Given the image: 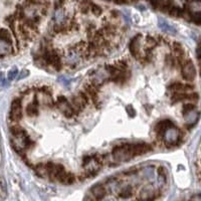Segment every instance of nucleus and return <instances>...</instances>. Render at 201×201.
Returning a JSON list of instances; mask_svg holds the SVG:
<instances>
[{"instance_id":"f8f14e48","label":"nucleus","mask_w":201,"mask_h":201,"mask_svg":"<svg viewBox=\"0 0 201 201\" xmlns=\"http://www.w3.org/2000/svg\"><path fill=\"white\" fill-rule=\"evenodd\" d=\"M159 27L162 29V30H164L166 32H171V33H175L176 30H175V28H173L171 25H169L164 19H159Z\"/></svg>"},{"instance_id":"9d476101","label":"nucleus","mask_w":201,"mask_h":201,"mask_svg":"<svg viewBox=\"0 0 201 201\" xmlns=\"http://www.w3.org/2000/svg\"><path fill=\"white\" fill-rule=\"evenodd\" d=\"M132 195H133V187L128 185L126 187H124L123 189L120 191V194L119 196L123 199H128V198H131Z\"/></svg>"},{"instance_id":"1a4fd4ad","label":"nucleus","mask_w":201,"mask_h":201,"mask_svg":"<svg viewBox=\"0 0 201 201\" xmlns=\"http://www.w3.org/2000/svg\"><path fill=\"white\" fill-rule=\"evenodd\" d=\"M0 40L4 41L5 43L11 45L12 43V38H11V35L9 31L7 30L5 28H1L0 29Z\"/></svg>"},{"instance_id":"b1692460","label":"nucleus","mask_w":201,"mask_h":201,"mask_svg":"<svg viewBox=\"0 0 201 201\" xmlns=\"http://www.w3.org/2000/svg\"><path fill=\"white\" fill-rule=\"evenodd\" d=\"M65 102H67V99L66 97H63V96L57 97V104H62V103H65Z\"/></svg>"},{"instance_id":"ddd939ff","label":"nucleus","mask_w":201,"mask_h":201,"mask_svg":"<svg viewBox=\"0 0 201 201\" xmlns=\"http://www.w3.org/2000/svg\"><path fill=\"white\" fill-rule=\"evenodd\" d=\"M200 1L199 0H192L190 2V5H189V10L192 12V13H196V14H199L200 12Z\"/></svg>"},{"instance_id":"4468645a","label":"nucleus","mask_w":201,"mask_h":201,"mask_svg":"<svg viewBox=\"0 0 201 201\" xmlns=\"http://www.w3.org/2000/svg\"><path fill=\"white\" fill-rule=\"evenodd\" d=\"M10 131H11V133L13 134L14 136L20 137V138H21V137H22L24 134H26V132H25V130L22 129V128L19 127V126H13V127H11Z\"/></svg>"},{"instance_id":"f257e3e1","label":"nucleus","mask_w":201,"mask_h":201,"mask_svg":"<svg viewBox=\"0 0 201 201\" xmlns=\"http://www.w3.org/2000/svg\"><path fill=\"white\" fill-rule=\"evenodd\" d=\"M89 102V98L85 91L80 92L78 96H75L74 98H72L71 106L72 110H74L75 115L82 112L85 107L88 106Z\"/></svg>"},{"instance_id":"aec40b11","label":"nucleus","mask_w":201,"mask_h":201,"mask_svg":"<svg viewBox=\"0 0 201 201\" xmlns=\"http://www.w3.org/2000/svg\"><path fill=\"white\" fill-rule=\"evenodd\" d=\"M127 112H128V115H129V117H131V118H134L135 117L136 111L134 110V108L131 105H129V106L127 107Z\"/></svg>"},{"instance_id":"5701e85b","label":"nucleus","mask_w":201,"mask_h":201,"mask_svg":"<svg viewBox=\"0 0 201 201\" xmlns=\"http://www.w3.org/2000/svg\"><path fill=\"white\" fill-rule=\"evenodd\" d=\"M158 174H159V176H166V171L163 167H160L158 168Z\"/></svg>"},{"instance_id":"a211bd4d","label":"nucleus","mask_w":201,"mask_h":201,"mask_svg":"<svg viewBox=\"0 0 201 201\" xmlns=\"http://www.w3.org/2000/svg\"><path fill=\"white\" fill-rule=\"evenodd\" d=\"M195 109V106L193 104H187V105H184V107H183V115H187L188 113H190L192 112Z\"/></svg>"},{"instance_id":"423d86ee","label":"nucleus","mask_w":201,"mask_h":201,"mask_svg":"<svg viewBox=\"0 0 201 201\" xmlns=\"http://www.w3.org/2000/svg\"><path fill=\"white\" fill-rule=\"evenodd\" d=\"M91 193L93 195L94 199L97 200H102L106 197L107 195V190L105 186H103L102 184H96L95 186L92 187L91 189Z\"/></svg>"},{"instance_id":"6ab92c4d","label":"nucleus","mask_w":201,"mask_h":201,"mask_svg":"<svg viewBox=\"0 0 201 201\" xmlns=\"http://www.w3.org/2000/svg\"><path fill=\"white\" fill-rule=\"evenodd\" d=\"M17 74H18V71H17V68H16V67H13L9 72H8L7 80H14V79L16 78V75H17Z\"/></svg>"},{"instance_id":"2eb2a0df","label":"nucleus","mask_w":201,"mask_h":201,"mask_svg":"<svg viewBox=\"0 0 201 201\" xmlns=\"http://www.w3.org/2000/svg\"><path fill=\"white\" fill-rule=\"evenodd\" d=\"M89 10H91L93 13L97 16L102 14V8L100 6L96 5V4H89Z\"/></svg>"},{"instance_id":"0eeeda50","label":"nucleus","mask_w":201,"mask_h":201,"mask_svg":"<svg viewBox=\"0 0 201 201\" xmlns=\"http://www.w3.org/2000/svg\"><path fill=\"white\" fill-rule=\"evenodd\" d=\"M173 123L170 121V120H163V121H160L159 123L157 124L155 127V132L158 136H163V134L167 131L169 128L173 127Z\"/></svg>"},{"instance_id":"dca6fc26","label":"nucleus","mask_w":201,"mask_h":201,"mask_svg":"<svg viewBox=\"0 0 201 201\" xmlns=\"http://www.w3.org/2000/svg\"><path fill=\"white\" fill-rule=\"evenodd\" d=\"M146 43H147V48L148 49H152L153 48H155V46H156L157 40L155 39V38H153L152 36H148L147 40H146Z\"/></svg>"},{"instance_id":"20e7f679","label":"nucleus","mask_w":201,"mask_h":201,"mask_svg":"<svg viewBox=\"0 0 201 201\" xmlns=\"http://www.w3.org/2000/svg\"><path fill=\"white\" fill-rule=\"evenodd\" d=\"M85 92L87 93V95L89 96V100H91L94 104L99 105V97H98V92H99V89H98V85L95 83H89L85 85Z\"/></svg>"},{"instance_id":"9b49d317","label":"nucleus","mask_w":201,"mask_h":201,"mask_svg":"<svg viewBox=\"0 0 201 201\" xmlns=\"http://www.w3.org/2000/svg\"><path fill=\"white\" fill-rule=\"evenodd\" d=\"M34 170H35V172L36 174L38 175L39 177H45V176H48V171H46V166L45 164L43 163H40V164H37L35 166V168H34Z\"/></svg>"},{"instance_id":"7ed1b4c3","label":"nucleus","mask_w":201,"mask_h":201,"mask_svg":"<svg viewBox=\"0 0 201 201\" xmlns=\"http://www.w3.org/2000/svg\"><path fill=\"white\" fill-rule=\"evenodd\" d=\"M22 118V108H21L20 99H15L11 104L10 110V119L12 121L17 122Z\"/></svg>"},{"instance_id":"412c9836","label":"nucleus","mask_w":201,"mask_h":201,"mask_svg":"<svg viewBox=\"0 0 201 201\" xmlns=\"http://www.w3.org/2000/svg\"><path fill=\"white\" fill-rule=\"evenodd\" d=\"M40 91L44 94L45 96H51V94H53V91H51V89L49 87H43L40 89Z\"/></svg>"},{"instance_id":"a878e982","label":"nucleus","mask_w":201,"mask_h":201,"mask_svg":"<svg viewBox=\"0 0 201 201\" xmlns=\"http://www.w3.org/2000/svg\"><path fill=\"white\" fill-rule=\"evenodd\" d=\"M0 185H1L3 191L5 192V191H6V186H5V181H4L3 179H1V181H0Z\"/></svg>"},{"instance_id":"39448f33","label":"nucleus","mask_w":201,"mask_h":201,"mask_svg":"<svg viewBox=\"0 0 201 201\" xmlns=\"http://www.w3.org/2000/svg\"><path fill=\"white\" fill-rule=\"evenodd\" d=\"M140 37L141 34H138L137 36H135L133 39L131 40L130 44H129V48L131 51V54L133 55L134 57L140 59L141 58V54H140Z\"/></svg>"},{"instance_id":"bb28decb","label":"nucleus","mask_w":201,"mask_h":201,"mask_svg":"<svg viewBox=\"0 0 201 201\" xmlns=\"http://www.w3.org/2000/svg\"><path fill=\"white\" fill-rule=\"evenodd\" d=\"M4 75H3V72L0 71V83H4Z\"/></svg>"},{"instance_id":"6e6552de","label":"nucleus","mask_w":201,"mask_h":201,"mask_svg":"<svg viewBox=\"0 0 201 201\" xmlns=\"http://www.w3.org/2000/svg\"><path fill=\"white\" fill-rule=\"evenodd\" d=\"M26 113L29 117H36L38 116V102L35 99L33 103H30L26 107Z\"/></svg>"},{"instance_id":"f3484780","label":"nucleus","mask_w":201,"mask_h":201,"mask_svg":"<svg viewBox=\"0 0 201 201\" xmlns=\"http://www.w3.org/2000/svg\"><path fill=\"white\" fill-rule=\"evenodd\" d=\"M75 182V176L72 173H70L67 172V175H66V182L65 184H67V185H71L72 183Z\"/></svg>"},{"instance_id":"f03ea898","label":"nucleus","mask_w":201,"mask_h":201,"mask_svg":"<svg viewBox=\"0 0 201 201\" xmlns=\"http://www.w3.org/2000/svg\"><path fill=\"white\" fill-rule=\"evenodd\" d=\"M180 67H181L182 78L184 79L185 80L191 82V80H193L195 79L196 70H195V66L193 65V62H192L190 59H185Z\"/></svg>"},{"instance_id":"393cba45","label":"nucleus","mask_w":201,"mask_h":201,"mask_svg":"<svg viewBox=\"0 0 201 201\" xmlns=\"http://www.w3.org/2000/svg\"><path fill=\"white\" fill-rule=\"evenodd\" d=\"M59 82L61 83H62L63 85H67L68 84H70L71 82L68 80H66V79H65V78H59Z\"/></svg>"},{"instance_id":"4be33fe9","label":"nucleus","mask_w":201,"mask_h":201,"mask_svg":"<svg viewBox=\"0 0 201 201\" xmlns=\"http://www.w3.org/2000/svg\"><path fill=\"white\" fill-rule=\"evenodd\" d=\"M29 75V71H26V70H23L22 71L20 72V75H19V76H18V80H21V79H23V78H26V76Z\"/></svg>"}]
</instances>
